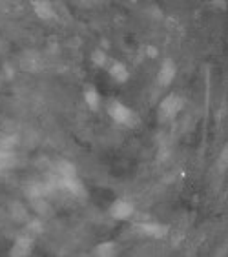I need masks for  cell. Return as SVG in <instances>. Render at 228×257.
I'll return each instance as SVG.
<instances>
[{
    "label": "cell",
    "mask_w": 228,
    "mask_h": 257,
    "mask_svg": "<svg viewBox=\"0 0 228 257\" xmlns=\"http://www.w3.org/2000/svg\"><path fill=\"white\" fill-rule=\"evenodd\" d=\"M228 146H225L223 148V151H221V157H219V170H225L227 168V161H228Z\"/></svg>",
    "instance_id": "cell-15"
},
{
    "label": "cell",
    "mask_w": 228,
    "mask_h": 257,
    "mask_svg": "<svg viewBox=\"0 0 228 257\" xmlns=\"http://www.w3.org/2000/svg\"><path fill=\"white\" fill-rule=\"evenodd\" d=\"M31 6H33V11L38 18H42V20H50L55 17V11H53V6H51L48 0H35V2H31Z\"/></svg>",
    "instance_id": "cell-7"
},
{
    "label": "cell",
    "mask_w": 228,
    "mask_h": 257,
    "mask_svg": "<svg viewBox=\"0 0 228 257\" xmlns=\"http://www.w3.org/2000/svg\"><path fill=\"white\" fill-rule=\"evenodd\" d=\"M57 171L64 177H75L77 175V168L70 163V161H58L57 163Z\"/></svg>",
    "instance_id": "cell-11"
},
{
    "label": "cell",
    "mask_w": 228,
    "mask_h": 257,
    "mask_svg": "<svg viewBox=\"0 0 228 257\" xmlns=\"http://www.w3.org/2000/svg\"><path fill=\"white\" fill-rule=\"evenodd\" d=\"M110 215L114 217V219H117V221H126V219H130L132 215H133V212H135V206H133V202H130V201L126 199H117L112 202V206H110Z\"/></svg>",
    "instance_id": "cell-3"
},
{
    "label": "cell",
    "mask_w": 228,
    "mask_h": 257,
    "mask_svg": "<svg viewBox=\"0 0 228 257\" xmlns=\"http://www.w3.org/2000/svg\"><path fill=\"white\" fill-rule=\"evenodd\" d=\"M108 73H110V77L114 80H117V82H126V80L130 79V72L128 68L122 64V62H112V66H110V70H108Z\"/></svg>",
    "instance_id": "cell-8"
},
{
    "label": "cell",
    "mask_w": 228,
    "mask_h": 257,
    "mask_svg": "<svg viewBox=\"0 0 228 257\" xmlns=\"http://www.w3.org/2000/svg\"><path fill=\"white\" fill-rule=\"evenodd\" d=\"M177 75V66L173 62V58H164L159 73H157V84L159 86H170Z\"/></svg>",
    "instance_id": "cell-4"
},
{
    "label": "cell",
    "mask_w": 228,
    "mask_h": 257,
    "mask_svg": "<svg viewBox=\"0 0 228 257\" xmlns=\"http://www.w3.org/2000/svg\"><path fill=\"white\" fill-rule=\"evenodd\" d=\"M146 57L148 58H157L159 57V50L155 46H146Z\"/></svg>",
    "instance_id": "cell-16"
},
{
    "label": "cell",
    "mask_w": 228,
    "mask_h": 257,
    "mask_svg": "<svg viewBox=\"0 0 228 257\" xmlns=\"http://www.w3.org/2000/svg\"><path fill=\"white\" fill-rule=\"evenodd\" d=\"M84 102L88 104L90 110H93V111H97L100 106V95L92 84H88L84 88Z\"/></svg>",
    "instance_id": "cell-9"
},
{
    "label": "cell",
    "mask_w": 228,
    "mask_h": 257,
    "mask_svg": "<svg viewBox=\"0 0 228 257\" xmlns=\"http://www.w3.org/2000/svg\"><path fill=\"white\" fill-rule=\"evenodd\" d=\"M92 62L95 66H100V68H102V66H106L108 64V55H106V51L104 50H95L92 53Z\"/></svg>",
    "instance_id": "cell-13"
},
{
    "label": "cell",
    "mask_w": 228,
    "mask_h": 257,
    "mask_svg": "<svg viewBox=\"0 0 228 257\" xmlns=\"http://www.w3.org/2000/svg\"><path fill=\"white\" fill-rule=\"evenodd\" d=\"M31 250H33V237L28 236V234H24V236H20L17 241H15L13 248H11V252H9V256L24 257V256H29Z\"/></svg>",
    "instance_id": "cell-5"
},
{
    "label": "cell",
    "mask_w": 228,
    "mask_h": 257,
    "mask_svg": "<svg viewBox=\"0 0 228 257\" xmlns=\"http://www.w3.org/2000/svg\"><path fill=\"white\" fill-rule=\"evenodd\" d=\"M62 181H64V186L72 193H75V195H82V193H84V186L78 181L77 175H75V177H64Z\"/></svg>",
    "instance_id": "cell-10"
},
{
    "label": "cell",
    "mask_w": 228,
    "mask_h": 257,
    "mask_svg": "<svg viewBox=\"0 0 228 257\" xmlns=\"http://www.w3.org/2000/svg\"><path fill=\"white\" fill-rule=\"evenodd\" d=\"M139 230L143 232L144 236L157 237V239L166 237V234H168V226L159 224V222H143V224H139Z\"/></svg>",
    "instance_id": "cell-6"
},
{
    "label": "cell",
    "mask_w": 228,
    "mask_h": 257,
    "mask_svg": "<svg viewBox=\"0 0 228 257\" xmlns=\"http://www.w3.org/2000/svg\"><path fill=\"white\" fill-rule=\"evenodd\" d=\"M108 115H110L115 122L126 124L130 128L135 126L137 122H139V117H137L126 104H122L121 100H112V102L108 104Z\"/></svg>",
    "instance_id": "cell-1"
},
{
    "label": "cell",
    "mask_w": 228,
    "mask_h": 257,
    "mask_svg": "<svg viewBox=\"0 0 228 257\" xmlns=\"http://www.w3.org/2000/svg\"><path fill=\"white\" fill-rule=\"evenodd\" d=\"M115 250H117V244L112 243V241H108V243H100L95 250H93V254L99 257H110L114 256Z\"/></svg>",
    "instance_id": "cell-12"
},
{
    "label": "cell",
    "mask_w": 228,
    "mask_h": 257,
    "mask_svg": "<svg viewBox=\"0 0 228 257\" xmlns=\"http://www.w3.org/2000/svg\"><path fill=\"white\" fill-rule=\"evenodd\" d=\"M11 214H13L15 221H26V210L19 202H15L13 206H11Z\"/></svg>",
    "instance_id": "cell-14"
},
{
    "label": "cell",
    "mask_w": 228,
    "mask_h": 257,
    "mask_svg": "<svg viewBox=\"0 0 228 257\" xmlns=\"http://www.w3.org/2000/svg\"><path fill=\"white\" fill-rule=\"evenodd\" d=\"M183 106H185V100L181 99L179 95H175V93H171V95H168V97H164L161 100V104H159V115H161L163 121L175 119L179 115V111L183 110Z\"/></svg>",
    "instance_id": "cell-2"
}]
</instances>
